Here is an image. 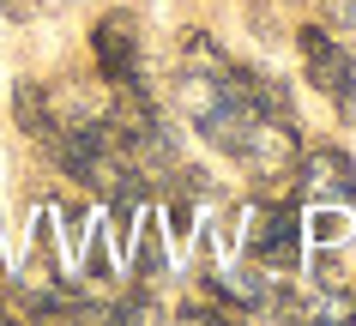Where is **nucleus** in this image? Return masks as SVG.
Here are the masks:
<instances>
[{"label": "nucleus", "instance_id": "f03ea898", "mask_svg": "<svg viewBox=\"0 0 356 326\" xmlns=\"http://www.w3.org/2000/svg\"><path fill=\"white\" fill-rule=\"evenodd\" d=\"M91 49H97V67H103V79H115V85L139 91V37H133V19H127V13L97 19Z\"/></svg>", "mask_w": 356, "mask_h": 326}, {"label": "nucleus", "instance_id": "f257e3e1", "mask_svg": "<svg viewBox=\"0 0 356 326\" xmlns=\"http://www.w3.org/2000/svg\"><path fill=\"white\" fill-rule=\"evenodd\" d=\"M302 60H308L314 91H320V97H332L344 115H356V60L332 42V31L308 24V31H302Z\"/></svg>", "mask_w": 356, "mask_h": 326}, {"label": "nucleus", "instance_id": "20e7f679", "mask_svg": "<svg viewBox=\"0 0 356 326\" xmlns=\"http://www.w3.org/2000/svg\"><path fill=\"white\" fill-rule=\"evenodd\" d=\"M302 181L314 199H332V206H350L356 199V175H350V157L332 152V145H320L308 163H302Z\"/></svg>", "mask_w": 356, "mask_h": 326}, {"label": "nucleus", "instance_id": "39448f33", "mask_svg": "<svg viewBox=\"0 0 356 326\" xmlns=\"http://www.w3.org/2000/svg\"><path fill=\"white\" fill-rule=\"evenodd\" d=\"M13 109H19V127H24L31 139H42V145L60 133L55 115H49V97H42V85H31V79H19V91H13Z\"/></svg>", "mask_w": 356, "mask_h": 326}, {"label": "nucleus", "instance_id": "7ed1b4c3", "mask_svg": "<svg viewBox=\"0 0 356 326\" xmlns=\"http://www.w3.org/2000/svg\"><path fill=\"white\" fill-rule=\"evenodd\" d=\"M248 254L260 260V266H296V206H260L248 218Z\"/></svg>", "mask_w": 356, "mask_h": 326}]
</instances>
